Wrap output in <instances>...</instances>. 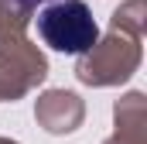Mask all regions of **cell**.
I'll use <instances>...</instances> for the list:
<instances>
[{"instance_id":"cell-1","label":"cell","mask_w":147,"mask_h":144,"mask_svg":"<svg viewBox=\"0 0 147 144\" xmlns=\"http://www.w3.org/2000/svg\"><path fill=\"white\" fill-rule=\"evenodd\" d=\"M38 35L55 52L82 55L99 41V24L92 21L89 3H82V0H55L38 14Z\"/></svg>"},{"instance_id":"cell-2","label":"cell","mask_w":147,"mask_h":144,"mask_svg":"<svg viewBox=\"0 0 147 144\" xmlns=\"http://www.w3.org/2000/svg\"><path fill=\"white\" fill-rule=\"evenodd\" d=\"M21 3H24V7H34V3H38V0H21Z\"/></svg>"}]
</instances>
